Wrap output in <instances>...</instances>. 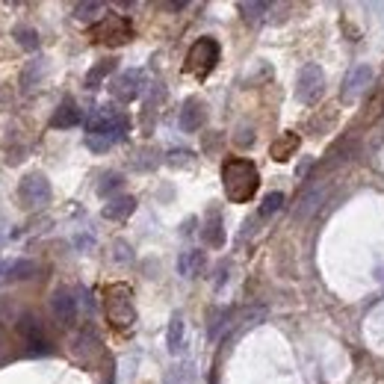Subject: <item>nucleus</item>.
I'll use <instances>...</instances> for the list:
<instances>
[{
    "label": "nucleus",
    "mask_w": 384,
    "mask_h": 384,
    "mask_svg": "<svg viewBox=\"0 0 384 384\" xmlns=\"http://www.w3.org/2000/svg\"><path fill=\"white\" fill-rule=\"evenodd\" d=\"M127 115L113 107H95L86 115V145L92 151H110L127 136Z\"/></svg>",
    "instance_id": "f257e3e1"
},
{
    "label": "nucleus",
    "mask_w": 384,
    "mask_h": 384,
    "mask_svg": "<svg viewBox=\"0 0 384 384\" xmlns=\"http://www.w3.org/2000/svg\"><path fill=\"white\" fill-rule=\"evenodd\" d=\"M95 36H98V42H110V45H122L130 38V24L127 18L122 15H107L98 27H95Z\"/></svg>",
    "instance_id": "0eeeda50"
},
{
    "label": "nucleus",
    "mask_w": 384,
    "mask_h": 384,
    "mask_svg": "<svg viewBox=\"0 0 384 384\" xmlns=\"http://www.w3.org/2000/svg\"><path fill=\"white\" fill-rule=\"evenodd\" d=\"M15 38H18V45L27 48V50H36V48H38V36H36V30H30V27H18V30H15Z\"/></svg>",
    "instance_id": "a878e982"
},
{
    "label": "nucleus",
    "mask_w": 384,
    "mask_h": 384,
    "mask_svg": "<svg viewBox=\"0 0 384 384\" xmlns=\"http://www.w3.org/2000/svg\"><path fill=\"white\" fill-rule=\"evenodd\" d=\"M284 204V192H269L266 198H263V204H260V219H269L272 213H278Z\"/></svg>",
    "instance_id": "4be33fe9"
},
{
    "label": "nucleus",
    "mask_w": 384,
    "mask_h": 384,
    "mask_svg": "<svg viewBox=\"0 0 384 384\" xmlns=\"http://www.w3.org/2000/svg\"><path fill=\"white\" fill-rule=\"evenodd\" d=\"M222 183H225V192H228L231 201L243 204L257 192L260 178H257L255 163L243 160V157H234V160H228L222 166Z\"/></svg>",
    "instance_id": "f03ea898"
},
{
    "label": "nucleus",
    "mask_w": 384,
    "mask_h": 384,
    "mask_svg": "<svg viewBox=\"0 0 384 384\" xmlns=\"http://www.w3.org/2000/svg\"><path fill=\"white\" fill-rule=\"evenodd\" d=\"M134 210H136V198L122 195V198H113V201L104 207V216L113 219V222H122V219H127L130 213H134Z\"/></svg>",
    "instance_id": "2eb2a0df"
},
{
    "label": "nucleus",
    "mask_w": 384,
    "mask_h": 384,
    "mask_svg": "<svg viewBox=\"0 0 384 384\" xmlns=\"http://www.w3.org/2000/svg\"><path fill=\"white\" fill-rule=\"evenodd\" d=\"M33 272H36V263H30V260H18V263H12V266H6L9 281H24V278H30Z\"/></svg>",
    "instance_id": "412c9836"
},
{
    "label": "nucleus",
    "mask_w": 384,
    "mask_h": 384,
    "mask_svg": "<svg viewBox=\"0 0 384 384\" xmlns=\"http://www.w3.org/2000/svg\"><path fill=\"white\" fill-rule=\"evenodd\" d=\"M180 346H183V316L175 313L171 316V322H169V352L178 355Z\"/></svg>",
    "instance_id": "a211bd4d"
},
{
    "label": "nucleus",
    "mask_w": 384,
    "mask_h": 384,
    "mask_svg": "<svg viewBox=\"0 0 384 384\" xmlns=\"http://www.w3.org/2000/svg\"><path fill=\"white\" fill-rule=\"evenodd\" d=\"M201 236H204L207 246L222 248V243H225V231H222V213H219V210H210V213H207V222H204Z\"/></svg>",
    "instance_id": "4468645a"
},
{
    "label": "nucleus",
    "mask_w": 384,
    "mask_h": 384,
    "mask_svg": "<svg viewBox=\"0 0 384 384\" xmlns=\"http://www.w3.org/2000/svg\"><path fill=\"white\" fill-rule=\"evenodd\" d=\"M142 92V74L139 71H127V74H122L118 80L113 83V95L118 98V101H134L136 95Z\"/></svg>",
    "instance_id": "f8f14e48"
},
{
    "label": "nucleus",
    "mask_w": 384,
    "mask_h": 384,
    "mask_svg": "<svg viewBox=\"0 0 384 384\" xmlns=\"http://www.w3.org/2000/svg\"><path fill=\"white\" fill-rule=\"evenodd\" d=\"M104 304H107V316L115 328H130L136 322V308H134V299H130V287L125 284H113L107 293H104Z\"/></svg>",
    "instance_id": "7ed1b4c3"
},
{
    "label": "nucleus",
    "mask_w": 384,
    "mask_h": 384,
    "mask_svg": "<svg viewBox=\"0 0 384 384\" xmlns=\"http://www.w3.org/2000/svg\"><path fill=\"white\" fill-rule=\"evenodd\" d=\"M104 12V3H77L74 6V18L77 21H95Z\"/></svg>",
    "instance_id": "393cba45"
},
{
    "label": "nucleus",
    "mask_w": 384,
    "mask_h": 384,
    "mask_svg": "<svg viewBox=\"0 0 384 384\" xmlns=\"http://www.w3.org/2000/svg\"><path fill=\"white\" fill-rule=\"evenodd\" d=\"M219 62V42L216 38H198V42L190 48V57H187V69L198 77H207L210 71L216 69Z\"/></svg>",
    "instance_id": "20e7f679"
},
{
    "label": "nucleus",
    "mask_w": 384,
    "mask_h": 384,
    "mask_svg": "<svg viewBox=\"0 0 384 384\" xmlns=\"http://www.w3.org/2000/svg\"><path fill=\"white\" fill-rule=\"evenodd\" d=\"M296 148H299V136L296 134H287L281 142L272 145V157H275V160H290V154H293Z\"/></svg>",
    "instance_id": "6ab92c4d"
},
{
    "label": "nucleus",
    "mask_w": 384,
    "mask_h": 384,
    "mask_svg": "<svg viewBox=\"0 0 384 384\" xmlns=\"http://www.w3.org/2000/svg\"><path fill=\"white\" fill-rule=\"evenodd\" d=\"M322 201H325V190H313V192H308V195H304V198H301V204H299V210H296V219H301V222H304V219H308V216H311V213H313V210H316V207H320Z\"/></svg>",
    "instance_id": "f3484780"
},
{
    "label": "nucleus",
    "mask_w": 384,
    "mask_h": 384,
    "mask_svg": "<svg viewBox=\"0 0 384 384\" xmlns=\"http://www.w3.org/2000/svg\"><path fill=\"white\" fill-rule=\"evenodd\" d=\"M240 12L246 21H260L266 12H272V3H240Z\"/></svg>",
    "instance_id": "b1692460"
},
{
    "label": "nucleus",
    "mask_w": 384,
    "mask_h": 384,
    "mask_svg": "<svg viewBox=\"0 0 384 384\" xmlns=\"http://www.w3.org/2000/svg\"><path fill=\"white\" fill-rule=\"evenodd\" d=\"M50 311H54L57 322L74 325V320H77V299L69 293V290H57V293L50 296Z\"/></svg>",
    "instance_id": "1a4fd4ad"
},
{
    "label": "nucleus",
    "mask_w": 384,
    "mask_h": 384,
    "mask_svg": "<svg viewBox=\"0 0 384 384\" xmlns=\"http://www.w3.org/2000/svg\"><path fill=\"white\" fill-rule=\"evenodd\" d=\"M369 83H373V69H369V65H355V69L346 74V80H343V98L346 101L357 98L361 92L369 89Z\"/></svg>",
    "instance_id": "6e6552de"
},
{
    "label": "nucleus",
    "mask_w": 384,
    "mask_h": 384,
    "mask_svg": "<svg viewBox=\"0 0 384 384\" xmlns=\"http://www.w3.org/2000/svg\"><path fill=\"white\" fill-rule=\"evenodd\" d=\"M42 69H45L42 62H33V65H27V71H24V77H21V86H24V92H30V89H33L30 83H36L38 77H42Z\"/></svg>",
    "instance_id": "bb28decb"
},
{
    "label": "nucleus",
    "mask_w": 384,
    "mask_h": 384,
    "mask_svg": "<svg viewBox=\"0 0 384 384\" xmlns=\"http://www.w3.org/2000/svg\"><path fill=\"white\" fill-rule=\"evenodd\" d=\"M204 269V251H183V255L178 257V272L183 278H195L198 272Z\"/></svg>",
    "instance_id": "dca6fc26"
},
{
    "label": "nucleus",
    "mask_w": 384,
    "mask_h": 384,
    "mask_svg": "<svg viewBox=\"0 0 384 384\" xmlns=\"http://www.w3.org/2000/svg\"><path fill=\"white\" fill-rule=\"evenodd\" d=\"M134 255H130V246L125 243H115V260H130Z\"/></svg>",
    "instance_id": "c85d7f7f"
},
{
    "label": "nucleus",
    "mask_w": 384,
    "mask_h": 384,
    "mask_svg": "<svg viewBox=\"0 0 384 384\" xmlns=\"http://www.w3.org/2000/svg\"><path fill=\"white\" fill-rule=\"evenodd\" d=\"M122 175L118 171H107V175L101 178V183H98V195H113L115 190H122Z\"/></svg>",
    "instance_id": "5701e85b"
},
{
    "label": "nucleus",
    "mask_w": 384,
    "mask_h": 384,
    "mask_svg": "<svg viewBox=\"0 0 384 384\" xmlns=\"http://www.w3.org/2000/svg\"><path fill=\"white\" fill-rule=\"evenodd\" d=\"M18 198L24 207H42L50 201V183L45 175H38V171H33V175H24L21 183H18Z\"/></svg>",
    "instance_id": "423d86ee"
},
{
    "label": "nucleus",
    "mask_w": 384,
    "mask_h": 384,
    "mask_svg": "<svg viewBox=\"0 0 384 384\" xmlns=\"http://www.w3.org/2000/svg\"><path fill=\"white\" fill-rule=\"evenodd\" d=\"M15 331L30 343V346H48V343H45V325L33 313H24L21 320L15 322Z\"/></svg>",
    "instance_id": "9b49d317"
},
{
    "label": "nucleus",
    "mask_w": 384,
    "mask_h": 384,
    "mask_svg": "<svg viewBox=\"0 0 384 384\" xmlns=\"http://www.w3.org/2000/svg\"><path fill=\"white\" fill-rule=\"evenodd\" d=\"M325 92V71L316 62H308L299 71V86H296V98L301 104H316Z\"/></svg>",
    "instance_id": "39448f33"
},
{
    "label": "nucleus",
    "mask_w": 384,
    "mask_h": 384,
    "mask_svg": "<svg viewBox=\"0 0 384 384\" xmlns=\"http://www.w3.org/2000/svg\"><path fill=\"white\" fill-rule=\"evenodd\" d=\"M228 316H231V311H213V316H210V337H219V328L228 322Z\"/></svg>",
    "instance_id": "cd10ccee"
},
{
    "label": "nucleus",
    "mask_w": 384,
    "mask_h": 384,
    "mask_svg": "<svg viewBox=\"0 0 384 384\" xmlns=\"http://www.w3.org/2000/svg\"><path fill=\"white\" fill-rule=\"evenodd\" d=\"M113 69H115V59H104V62H98L95 69L89 71V77H86V86H89V89H98V86H101V80H104V77H107Z\"/></svg>",
    "instance_id": "aec40b11"
},
{
    "label": "nucleus",
    "mask_w": 384,
    "mask_h": 384,
    "mask_svg": "<svg viewBox=\"0 0 384 384\" xmlns=\"http://www.w3.org/2000/svg\"><path fill=\"white\" fill-rule=\"evenodd\" d=\"M207 122V107L198 98H190L183 104L180 110V130H187V134H195V130H201Z\"/></svg>",
    "instance_id": "9d476101"
},
{
    "label": "nucleus",
    "mask_w": 384,
    "mask_h": 384,
    "mask_svg": "<svg viewBox=\"0 0 384 384\" xmlns=\"http://www.w3.org/2000/svg\"><path fill=\"white\" fill-rule=\"evenodd\" d=\"M80 118H83V113L77 110V104L71 101V98H65L62 104H59V110L54 113V118H50V125L54 127H74V125H80Z\"/></svg>",
    "instance_id": "ddd939ff"
}]
</instances>
